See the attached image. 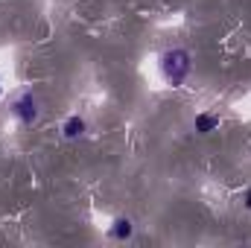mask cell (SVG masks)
Masks as SVG:
<instances>
[{"mask_svg": "<svg viewBox=\"0 0 251 248\" xmlns=\"http://www.w3.org/2000/svg\"><path fill=\"white\" fill-rule=\"evenodd\" d=\"M64 137H70V140H76V137H82L85 134V120L82 117H70L67 123H64Z\"/></svg>", "mask_w": 251, "mask_h": 248, "instance_id": "cell-4", "label": "cell"}, {"mask_svg": "<svg viewBox=\"0 0 251 248\" xmlns=\"http://www.w3.org/2000/svg\"><path fill=\"white\" fill-rule=\"evenodd\" d=\"M12 114H15L24 125H32L38 120V102H35V97H32L29 91L18 94V97L12 99Z\"/></svg>", "mask_w": 251, "mask_h": 248, "instance_id": "cell-2", "label": "cell"}, {"mask_svg": "<svg viewBox=\"0 0 251 248\" xmlns=\"http://www.w3.org/2000/svg\"><path fill=\"white\" fill-rule=\"evenodd\" d=\"M161 73L170 85H181L190 73V53L187 50H167L161 56Z\"/></svg>", "mask_w": 251, "mask_h": 248, "instance_id": "cell-1", "label": "cell"}, {"mask_svg": "<svg viewBox=\"0 0 251 248\" xmlns=\"http://www.w3.org/2000/svg\"><path fill=\"white\" fill-rule=\"evenodd\" d=\"M131 231H134V228H131V222H128V219H117V222L111 225V237H114V240H128V237H131Z\"/></svg>", "mask_w": 251, "mask_h": 248, "instance_id": "cell-5", "label": "cell"}, {"mask_svg": "<svg viewBox=\"0 0 251 248\" xmlns=\"http://www.w3.org/2000/svg\"><path fill=\"white\" fill-rule=\"evenodd\" d=\"M246 207L251 210V190H249V196H246Z\"/></svg>", "mask_w": 251, "mask_h": 248, "instance_id": "cell-6", "label": "cell"}, {"mask_svg": "<svg viewBox=\"0 0 251 248\" xmlns=\"http://www.w3.org/2000/svg\"><path fill=\"white\" fill-rule=\"evenodd\" d=\"M216 125H219V117H216V114H207V111H204V114L196 117V131H199V134H210Z\"/></svg>", "mask_w": 251, "mask_h": 248, "instance_id": "cell-3", "label": "cell"}]
</instances>
